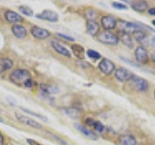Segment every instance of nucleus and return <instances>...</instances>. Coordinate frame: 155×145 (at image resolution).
Listing matches in <instances>:
<instances>
[{"label": "nucleus", "instance_id": "nucleus-37", "mask_svg": "<svg viewBox=\"0 0 155 145\" xmlns=\"http://www.w3.org/2000/svg\"><path fill=\"white\" fill-rule=\"evenodd\" d=\"M0 122H3V119L2 118H0Z\"/></svg>", "mask_w": 155, "mask_h": 145}, {"label": "nucleus", "instance_id": "nucleus-26", "mask_svg": "<svg viewBox=\"0 0 155 145\" xmlns=\"http://www.w3.org/2000/svg\"><path fill=\"white\" fill-rule=\"evenodd\" d=\"M18 10H19V12H21L23 14H25V16L27 17H32L33 16V10L30 8V7H28V6H25V5H22V6H19L18 7Z\"/></svg>", "mask_w": 155, "mask_h": 145}, {"label": "nucleus", "instance_id": "nucleus-30", "mask_svg": "<svg viewBox=\"0 0 155 145\" xmlns=\"http://www.w3.org/2000/svg\"><path fill=\"white\" fill-rule=\"evenodd\" d=\"M66 111H68L66 113L69 114L73 118H76V117H78V115H79V112H78V110H76V109H66Z\"/></svg>", "mask_w": 155, "mask_h": 145}, {"label": "nucleus", "instance_id": "nucleus-33", "mask_svg": "<svg viewBox=\"0 0 155 145\" xmlns=\"http://www.w3.org/2000/svg\"><path fill=\"white\" fill-rule=\"evenodd\" d=\"M3 144H4V137H3L1 132H0V145H3Z\"/></svg>", "mask_w": 155, "mask_h": 145}, {"label": "nucleus", "instance_id": "nucleus-32", "mask_svg": "<svg viewBox=\"0 0 155 145\" xmlns=\"http://www.w3.org/2000/svg\"><path fill=\"white\" fill-rule=\"evenodd\" d=\"M148 14H152V16H155V7L151 8V9H149L148 10Z\"/></svg>", "mask_w": 155, "mask_h": 145}, {"label": "nucleus", "instance_id": "nucleus-21", "mask_svg": "<svg viewBox=\"0 0 155 145\" xmlns=\"http://www.w3.org/2000/svg\"><path fill=\"white\" fill-rule=\"evenodd\" d=\"M131 7L136 12H144L145 10H147L148 8V3L147 1H137V2H134L132 5H131Z\"/></svg>", "mask_w": 155, "mask_h": 145}, {"label": "nucleus", "instance_id": "nucleus-15", "mask_svg": "<svg viewBox=\"0 0 155 145\" xmlns=\"http://www.w3.org/2000/svg\"><path fill=\"white\" fill-rule=\"evenodd\" d=\"M100 25L93 19H88L86 21V31L90 36H96L99 33Z\"/></svg>", "mask_w": 155, "mask_h": 145}, {"label": "nucleus", "instance_id": "nucleus-22", "mask_svg": "<svg viewBox=\"0 0 155 145\" xmlns=\"http://www.w3.org/2000/svg\"><path fill=\"white\" fill-rule=\"evenodd\" d=\"M133 37L136 41L140 44H144V42H147V35L143 29L140 30H138L133 33Z\"/></svg>", "mask_w": 155, "mask_h": 145}, {"label": "nucleus", "instance_id": "nucleus-31", "mask_svg": "<svg viewBox=\"0 0 155 145\" xmlns=\"http://www.w3.org/2000/svg\"><path fill=\"white\" fill-rule=\"evenodd\" d=\"M26 141L29 145H39L38 142H36L35 140H33V139H30V138H27L26 139Z\"/></svg>", "mask_w": 155, "mask_h": 145}, {"label": "nucleus", "instance_id": "nucleus-39", "mask_svg": "<svg viewBox=\"0 0 155 145\" xmlns=\"http://www.w3.org/2000/svg\"><path fill=\"white\" fill-rule=\"evenodd\" d=\"M39 145H41V144H39Z\"/></svg>", "mask_w": 155, "mask_h": 145}, {"label": "nucleus", "instance_id": "nucleus-9", "mask_svg": "<svg viewBox=\"0 0 155 145\" xmlns=\"http://www.w3.org/2000/svg\"><path fill=\"white\" fill-rule=\"evenodd\" d=\"M15 115H16L17 119L19 121V122H21L23 124L29 126V127L34 128V129H42V125L40 123H38L37 121H35L34 119H32L30 117H27V116L23 115L21 113H18V112H16Z\"/></svg>", "mask_w": 155, "mask_h": 145}, {"label": "nucleus", "instance_id": "nucleus-2", "mask_svg": "<svg viewBox=\"0 0 155 145\" xmlns=\"http://www.w3.org/2000/svg\"><path fill=\"white\" fill-rule=\"evenodd\" d=\"M116 25H117V27L119 28L120 32L127 33V34H133L136 31L143 29L142 24L129 22V21H118L116 22Z\"/></svg>", "mask_w": 155, "mask_h": 145}, {"label": "nucleus", "instance_id": "nucleus-38", "mask_svg": "<svg viewBox=\"0 0 155 145\" xmlns=\"http://www.w3.org/2000/svg\"><path fill=\"white\" fill-rule=\"evenodd\" d=\"M154 98H155V90H154Z\"/></svg>", "mask_w": 155, "mask_h": 145}, {"label": "nucleus", "instance_id": "nucleus-14", "mask_svg": "<svg viewBox=\"0 0 155 145\" xmlns=\"http://www.w3.org/2000/svg\"><path fill=\"white\" fill-rule=\"evenodd\" d=\"M75 128L79 130V132H81L82 134L84 135V137H86L87 138H90V139H93V140H96L97 138H98V137L96 135V134L95 133H93L92 132L91 130H89L88 128H86V127H84V126H82V125H81V124H78V123H76L75 125Z\"/></svg>", "mask_w": 155, "mask_h": 145}, {"label": "nucleus", "instance_id": "nucleus-28", "mask_svg": "<svg viewBox=\"0 0 155 145\" xmlns=\"http://www.w3.org/2000/svg\"><path fill=\"white\" fill-rule=\"evenodd\" d=\"M111 6H113L114 9H117V10H127L128 9V7L126 6L125 4L119 3V2H113L111 3Z\"/></svg>", "mask_w": 155, "mask_h": 145}, {"label": "nucleus", "instance_id": "nucleus-16", "mask_svg": "<svg viewBox=\"0 0 155 145\" xmlns=\"http://www.w3.org/2000/svg\"><path fill=\"white\" fill-rule=\"evenodd\" d=\"M12 32L18 39H24L27 36L26 28L21 24H14L12 27Z\"/></svg>", "mask_w": 155, "mask_h": 145}, {"label": "nucleus", "instance_id": "nucleus-24", "mask_svg": "<svg viewBox=\"0 0 155 145\" xmlns=\"http://www.w3.org/2000/svg\"><path fill=\"white\" fill-rule=\"evenodd\" d=\"M41 90L45 94H55L58 92V88L51 84H41Z\"/></svg>", "mask_w": 155, "mask_h": 145}, {"label": "nucleus", "instance_id": "nucleus-27", "mask_svg": "<svg viewBox=\"0 0 155 145\" xmlns=\"http://www.w3.org/2000/svg\"><path fill=\"white\" fill-rule=\"evenodd\" d=\"M86 54H87V56H88L89 58H91V59H94V60L100 59V58H101V54H100V53L97 52L94 50H87Z\"/></svg>", "mask_w": 155, "mask_h": 145}, {"label": "nucleus", "instance_id": "nucleus-6", "mask_svg": "<svg viewBox=\"0 0 155 145\" xmlns=\"http://www.w3.org/2000/svg\"><path fill=\"white\" fill-rule=\"evenodd\" d=\"M36 18L50 22H56L58 21V18H59L58 14L51 11V10H44L42 13L36 14Z\"/></svg>", "mask_w": 155, "mask_h": 145}, {"label": "nucleus", "instance_id": "nucleus-5", "mask_svg": "<svg viewBox=\"0 0 155 145\" xmlns=\"http://www.w3.org/2000/svg\"><path fill=\"white\" fill-rule=\"evenodd\" d=\"M98 68L102 74H104L106 76H110L114 71L115 65L113 61H110L108 58H103L98 64Z\"/></svg>", "mask_w": 155, "mask_h": 145}, {"label": "nucleus", "instance_id": "nucleus-17", "mask_svg": "<svg viewBox=\"0 0 155 145\" xmlns=\"http://www.w3.org/2000/svg\"><path fill=\"white\" fill-rule=\"evenodd\" d=\"M85 124L87 126H89L90 128H93L98 133L104 132V130H105V127H104L103 124H102L101 122H99V121L94 120V119H92V118H87L85 120Z\"/></svg>", "mask_w": 155, "mask_h": 145}, {"label": "nucleus", "instance_id": "nucleus-8", "mask_svg": "<svg viewBox=\"0 0 155 145\" xmlns=\"http://www.w3.org/2000/svg\"><path fill=\"white\" fill-rule=\"evenodd\" d=\"M134 76V74L131 71L125 69V68H118L114 71V76L115 79L121 81V82H125L131 79V77Z\"/></svg>", "mask_w": 155, "mask_h": 145}, {"label": "nucleus", "instance_id": "nucleus-35", "mask_svg": "<svg viewBox=\"0 0 155 145\" xmlns=\"http://www.w3.org/2000/svg\"><path fill=\"white\" fill-rule=\"evenodd\" d=\"M152 60L155 62V55H153V56H152Z\"/></svg>", "mask_w": 155, "mask_h": 145}, {"label": "nucleus", "instance_id": "nucleus-12", "mask_svg": "<svg viewBox=\"0 0 155 145\" xmlns=\"http://www.w3.org/2000/svg\"><path fill=\"white\" fill-rule=\"evenodd\" d=\"M51 47L58 53V54H60L62 56H65V57H71L70 50H68V48L65 47L63 45H61L58 41L52 40L51 42Z\"/></svg>", "mask_w": 155, "mask_h": 145}, {"label": "nucleus", "instance_id": "nucleus-20", "mask_svg": "<svg viewBox=\"0 0 155 145\" xmlns=\"http://www.w3.org/2000/svg\"><path fill=\"white\" fill-rule=\"evenodd\" d=\"M119 141L122 145H137V140L131 134H122L119 137Z\"/></svg>", "mask_w": 155, "mask_h": 145}, {"label": "nucleus", "instance_id": "nucleus-4", "mask_svg": "<svg viewBox=\"0 0 155 145\" xmlns=\"http://www.w3.org/2000/svg\"><path fill=\"white\" fill-rule=\"evenodd\" d=\"M129 81L131 86L139 92H145L148 89V82L147 79H143V77H140L134 75Z\"/></svg>", "mask_w": 155, "mask_h": 145}, {"label": "nucleus", "instance_id": "nucleus-11", "mask_svg": "<svg viewBox=\"0 0 155 145\" xmlns=\"http://www.w3.org/2000/svg\"><path fill=\"white\" fill-rule=\"evenodd\" d=\"M4 17H5V19H6L8 22H11L14 24H19V22L23 21L22 16H21V14H18L17 12L11 11V10L5 12Z\"/></svg>", "mask_w": 155, "mask_h": 145}, {"label": "nucleus", "instance_id": "nucleus-10", "mask_svg": "<svg viewBox=\"0 0 155 145\" xmlns=\"http://www.w3.org/2000/svg\"><path fill=\"white\" fill-rule=\"evenodd\" d=\"M30 33L34 38L39 39V40H45V39L48 38L51 35V33L48 32V30L38 27V26H32L30 29Z\"/></svg>", "mask_w": 155, "mask_h": 145}, {"label": "nucleus", "instance_id": "nucleus-36", "mask_svg": "<svg viewBox=\"0 0 155 145\" xmlns=\"http://www.w3.org/2000/svg\"><path fill=\"white\" fill-rule=\"evenodd\" d=\"M152 24H153V25L155 26V21H152Z\"/></svg>", "mask_w": 155, "mask_h": 145}, {"label": "nucleus", "instance_id": "nucleus-7", "mask_svg": "<svg viewBox=\"0 0 155 145\" xmlns=\"http://www.w3.org/2000/svg\"><path fill=\"white\" fill-rule=\"evenodd\" d=\"M135 57L136 60H137L140 64H147L149 60V56H148V52L147 50V48L143 46H139L135 50Z\"/></svg>", "mask_w": 155, "mask_h": 145}, {"label": "nucleus", "instance_id": "nucleus-18", "mask_svg": "<svg viewBox=\"0 0 155 145\" xmlns=\"http://www.w3.org/2000/svg\"><path fill=\"white\" fill-rule=\"evenodd\" d=\"M14 66V62L12 59L8 57H2L0 58V74L10 70Z\"/></svg>", "mask_w": 155, "mask_h": 145}, {"label": "nucleus", "instance_id": "nucleus-13", "mask_svg": "<svg viewBox=\"0 0 155 145\" xmlns=\"http://www.w3.org/2000/svg\"><path fill=\"white\" fill-rule=\"evenodd\" d=\"M117 21L111 16H104L101 18V24L106 31H110L116 26Z\"/></svg>", "mask_w": 155, "mask_h": 145}, {"label": "nucleus", "instance_id": "nucleus-29", "mask_svg": "<svg viewBox=\"0 0 155 145\" xmlns=\"http://www.w3.org/2000/svg\"><path fill=\"white\" fill-rule=\"evenodd\" d=\"M56 35H57L58 37L62 38V39H65V40H67V41H71V42H74V41H75V39H74V38H73V37H71V36H68V35H66V34H62V33H57Z\"/></svg>", "mask_w": 155, "mask_h": 145}, {"label": "nucleus", "instance_id": "nucleus-23", "mask_svg": "<svg viewBox=\"0 0 155 145\" xmlns=\"http://www.w3.org/2000/svg\"><path fill=\"white\" fill-rule=\"evenodd\" d=\"M119 40L122 42V44L125 45L126 47H128L130 48L133 47V41H132V38H131V36H130V34L120 32Z\"/></svg>", "mask_w": 155, "mask_h": 145}, {"label": "nucleus", "instance_id": "nucleus-1", "mask_svg": "<svg viewBox=\"0 0 155 145\" xmlns=\"http://www.w3.org/2000/svg\"><path fill=\"white\" fill-rule=\"evenodd\" d=\"M9 79L16 85L25 86V87H31L33 85L31 74L27 70H24V69L14 70L11 74H10Z\"/></svg>", "mask_w": 155, "mask_h": 145}, {"label": "nucleus", "instance_id": "nucleus-19", "mask_svg": "<svg viewBox=\"0 0 155 145\" xmlns=\"http://www.w3.org/2000/svg\"><path fill=\"white\" fill-rule=\"evenodd\" d=\"M71 50H72L73 54H74L78 58V59L81 60V59H84V47L75 44V45H72Z\"/></svg>", "mask_w": 155, "mask_h": 145}, {"label": "nucleus", "instance_id": "nucleus-34", "mask_svg": "<svg viewBox=\"0 0 155 145\" xmlns=\"http://www.w3.org/2000/svg\"><path fill=\"white\" fill-rule=\"evenodd\" d=\"M151 46L155 48V36L152 37V40H151Z\"/></svg>", "mask_w": 155, "mask_h": 145}, {"label": "nucleus", "instance_id": "nucleus-3", "mask_svg": "<svg viewBox=\"0 0 155 145\" xmlns=\"http://www.w3.org/2000/svg\"><path fill=\"white\" fill-rule=\"evenodd\" d=\"M98 41L101 44H104V45H109V46H116L119 43V38L114 34L110 31H104L100 33L98 37Z\"/></svg>", "mask_w": 155, "mask_h": 145}, {"label": "nucleus", "instance_id": "nucleus-25", "mask_svg": "<svg viewBox=\"0 0 155 145\" xmlns=\"http://www.w3.org/2000/svg\"><path fill=\"white\" fill-rule=\"evenodd\" d=\"M21 109L23 111V112H25V113H28V114H30V115L35 116V117H37V118H39V119H42L43 121H48V118L46 117V116H44L43 114L37 113V112H35V111H32V110H30V109L24 108H21Z\"/></svg>", "mask_w": 155, "mask_h": 145}]
</instances>
